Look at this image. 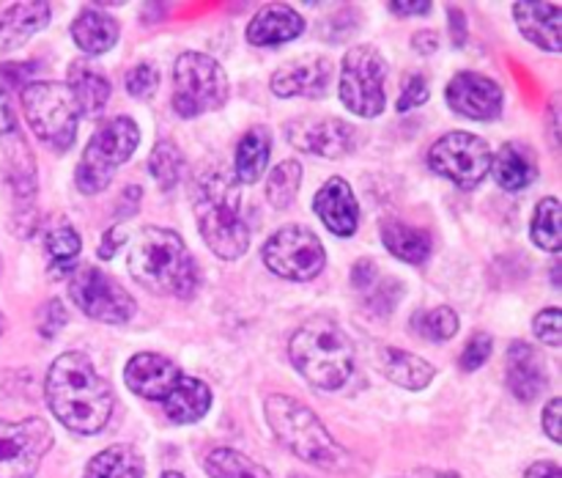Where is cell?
Here are the masks:
<instances>
[{
	"mask_svg": "<svg viewBox=\"0 0 562 478\" xmlns=\"http://www.w3.org/2000/svg\"><path fill=\"white\" fill-rule=\"evenodd\" d=\"M44 393L53 415L69 432L97 434L113 415V388L82 352H64L49 366Z\"/></svg>",
	"mask_w": 562,
	"mask_h": 478,
	"instance_id": "6da1fadb",
	"label": "cell"
},
{
	"mask_svg": "<svg viewBox=\"0 0 562 478\" xmlns=\"http://www.w3.org/2000/svg\"><path fill=\"white\" fill-rule=\"evenodd\" d=\"M126 267L143 289L157 297L187 300L201 284V269L184 240L162 225H146L132 236L126 247Z\"/></svg>",
	"mask_w": 562,
	"mask_h": 478,
	"instance_id": "7a4b0ae2",
	"label": "cell"
},
{
	"mask_svg": "<svg viewBox=\"0 0 562 478\" xmlns=\"http://www.w3.org/2000/svg\"><path fill=\"white\" fill-rule=\"evenodd\" d=\"M192 214L203 242L212 247L214 256L234 262L250 247V225L241 212L239 181L231 170L206 168L192 185Z\"/></svg>",
	"mask_w": 562,
	"mask_h": 478,
	"instance_id": "3957f363",
	"label": "cell"
},
{
	"mask_svg": "<svg viewBox=\"0 0 562 478\" xmlns=\"http://www.w3.org/2000/svg\"><path fill=\"white\" fill-rule=\"evenodd\" d=\"M289 355L296 371L324 390L346 385L355 371V344L349 333L327 316H313L302 322L291 335Z\"/></svg>",
	"mask_w": 562,
	"mask_h": 478,
	"instance_id": "277c9868",
	"label": "cell"
},
{
	"mask_svg": "<svg viewBox=\"0 0 562 478\" xmlns=\"http://www.w3.org/2000/svg\"><path fill=\"white\" fill-rule=\"evenodd\" d=\"M263 415L274 437L302 462L316 467H338L344 451L322 423V418L302 404L300 399L285 393H272L263 401Z\"/></svg>",
	"mask_w": 562,
	"mask_h": 478,
	"instance_id": "5b68a950",
	"label": "cell"
},
{
	"mask_svg": "<svg viewBox=\"0 0 562 478\" xmlns=\"http://www.w3.org/2000/svg\"><path fill=\"white\" fill-rule=\"evenodd\" d=\"M137 143H140V126L130 115H113L102 126H97L75 170L77 190L86 196L108 190L121 165L135 154Z\"/></svg>",
	"mask_w": 562,
	"mask_h": 478,
	"instance_id": "8992f818",
	"label": "cell"
},
{
	"mask_svg": "<svg viewBox=\"0 0 562 478\" xmlns=\"http://www.w3.org/2000/svg\"><path fill=\"white\" fill-rule=\"evenodd\" d=\"M20 99L33 135L53 152H69L80 126V110L66 82L33 80L22 88Z\"/></svg>",
	"mask_w": 562,
	"mask_h": 478,
	"instance_id": "52a82bcc",
	"label": "cell"
},
{
	"mask_svg": "<svg viewBox=\"0 0 562 478\" xmlns=\"http://www.w3.org/2000/svg\"><path fill=\"white\" fill-rule=\"evenodd\" d=\"M228 102V75L206 53H181L173 64V110L181 119H198Z\"/></svg>",
	"mask_w": 562,
	"mask_h": 478,
	"instance_id": "ba28073f",
	"label": "cell"
},
{
	"mask_svg": "<svg viewBox=\"0 0 562 478\" xmlns=\"http://www.w3.org/2000/svg\"><path fill=\"white\" fill-rule=\"evenodd\" d=\"M387 60L373 44H357L340 66V102L362 119H376L387 104Z\"/></svg>",
	"mask_w": 562,
	"mask_h": 478,
	"instance_id": "9c48e42d",
	"label": "cell"
},
{
	"mask_svg": "<svg viewBox=\"0 0 562 478\" xmlns=\"http://www.w3.org/2000/svg\"><path fill=\"white\" fill-rule=\"evenodd\" d=\"M261 256L263 264L278 278L296 280V284L318 278L327 267V251L307 225H283V229H278L267 240Z\"/></svg>",
	"mask_w": 562,
	"mask_h": 478,
	"instance_id": "30bf717a",
	"label": "cell"
},
{
	"mask_svg": "<svg viewBox=\"0 0 562 478\" xmlns=\"http://www.w3.org/2000/svg\"><path fill=\"white\" fill-rule=\"evenodd\" d=\"M69 294L88 319L102 324H124L137 311L130 291L93 264L75 267L69 275Z\"/></svg>",
	"mask_w": 562,
	"mask_h": 478,
	"instance_id": "8fae6325",
	"label": "cell"
},
{
	"mask_svg": "<svg viewBox=\"0 0 562 478\" xmlns=\"http://www.w3.org/2000/svg\"><path fill=\"white\" fill-rule=\"evenodd\" d=\"M428 165L461 190H475L492 168V148L472 132L453 130L434 143L428 152Z\"/></svg>",
	"mask_w": 562,
	"mask_h": 478,
	"instance_id": "7c38bea8",
	"label": "cell"
},
{
	"mask_svg": "<svg viewBox=\"0 0 562 478\" xmlns=\"http://www.w3.org/2000/svg\"><path fill=\"white\" fill-rule=\"evenodd\" d=\"M49 445L53 432L42 418L20 423L0 418V478H33Z\"/></svg>",
	"mask_w": 562,
	"mask_h": 478,
	"instance_id": "4fadbf2b",
	"label": "cell"
},
{
	"mask_svg": "<svg viewBox=\"0 0 562 478\" xmlns=\"http://www.w3.org/2000/svg\"><path fill=\"white\" fill-rule=\"evenodd\" d=\"M291 146L316 157L338 159L357 148V130L344 119H294L285 126Z\"/></svg>",
	"mask_w": 562,
	"mask_h": 478,
	"instance_id": "5bb4252c",
	"label": "cell"
},
{
	"mask_svg": "<svg viewBox=\"0 0 562 478\" xmlns=\"http://www.w3.org/2000/svg\"><path fill=\"white\" fill-rule=\"evenodd\" d=\"M445 97L453 113L472 121H494L499 119L505 104L503 86L497 80L477 71H459L445 88Z\"/></svg>",
	"mask_w": 562,
	"mask_h": 478,
	"instance_id": "9a60e30c",
	"label": "cell"
},
{
	"mask_svg": "<svg viewBox=\"0 0 562 478\" xmlns=\"http://www.w3.org/2000/svg\"><path fill=\"white\" fill-rule=\"evenodd\" d=\"M329 80H333V60L327 55H305V58H294L289 64L278 66L269 80L274 97H305L318 99L327 93Z\"/></svg>",
	"mask_w": 562,
	"mask_h": 478,
	"instance_id": "2e32d148",
	"label": "cell"
},
{
	"mask_svg": "<svg viewBox=\"0 0 562 478\" xmlns=\"http://www.w3.org/2000/svg\"><path fill=\"white\" fill-rule=\"evenodd\" d=\"M505 382L510 393L525 404L541 399L543 390L549 388V368L541 349L530 341H514L505 352Z\"/></svg>",
	"mask_w": 562,
	"mask_h": 478,
	"instance_id": "e0dca14e",
	"label": "cell"
},
{
	"mask_svg": "<svg viewBox=\"0 0 562 478\" xmlns=\"http://www.w3.org/2000/svg\"><path fill=\"white\" fill-rule=\"evenodd\" d=\"M181 368L159 352H137L124 366V382L132 393L148 401H165L176 388Z\"/></svg>",
	"mask_w": 562,
	"mask_h": 478,
	"instance_id": "ac0fdd59",
	"label": "cell"
},
{
	"mask_svg": "<svg viewBox=\"0 0 562 478\" xmlns=\"http://www.w3.org/2000/svg\"><path fill=\"white\" fill-rule=\"evenodd\" d=\"M318 220L333 231L335 236H355L360 225V207H357L355 190L344 176H333L322 185L313 198Z\"/></svg>",
	"mask_w": 562,
	"mask_h": 478,
	"instance_id": "d6986e66",
	"label": "cell"
},
{
	"mask_svg": "<svg viewBox=\"0 0 562 478\" xmlns=\"http://www.w3.org/2000/svg\"><path fill=\"white\" fill-rule=\"evenodd\" d=\"M514 20L527 42L547 53L562 49V9L558 3H541V0H519L514 3Z\"/></svg>",
	"mask_w": 562,
	"mask_h": 478,
	"instance_id": "ffe728a7",
	"label": "cell"
},
{
	"mask_svg": "<svg viewBox=\"0 0 562 478\" xmlns=\"http://www.w3.org/2000/svg\"><path fill=\"white\" fill-rule=\"evenodd\" d=\"M53 16L49 3H0V55L14 53L44 31Z\"/></svg>",
	"mask_w": 562,
	"mask_h": 478,
	"instance_id": "44dd1931",
	"label": "cell"
},
{
	"mask_svg": "<svg viewBox=\"0 0 562 478\" xmlns=\"http://www.w3.org/2000/svg\"><path fill=\"white\" fill-rule=\"evenodd\" d=\"M305 33V20L300 11L285 3L263 5L247 25V42L252 47H278V44L294 42Z\"/></svg>",
	"mask_w": 562,
	"mask_h": 478,
	"instance_id": "7402d4cb",
	"label": "cell"
},
{
	"mask_svg": "<svg viewBox=\"0 0 562 478\" xmlns=\"http://www.w3.org/2000/svg\"><path fill=\"white\" fill-rule=\"evenodd\" d=\"M66 88H69L80 115H88V119H93V115H99L108 108L110 91H113L108 75L99 66H93L88 58L71 60Z\"/></svg>",
	"mask_w": 562,
	"mask_h": 478,
	"instance_id": "603a6c76",
	"label": "cell"
},
{
	"mask_svg": "<svg viewBox=\"0 0 562 478\" xmlns=\"http://www.w3.org/2000/svg\"><path fill=\"white\" fill-rule=\"evenodd\" d=\"M488 170L494 174V181L508 192L527 190L538 179L536 154L519 141L499 146V152L492 154V168Z\"/></svg>",
	"mask_w": 562,
	"mask_h": 478,
	"instance_id": "cb8c5ba5",
	"label": "cell"
},
{
	"mask_svg": "<svg viewBox=\"0 0 562 478\" xmlns=\"http://www.w3.org/2000/svg\"><path fill=\"white\" fill-rule=\"evenodd\" d=\"M212 388L203 379L181 374L176 388L162 401V410L173 423H195L212 410Z\"/></svg>",
	"mask_w": 562,
	"mask_h": 478,
	"instance_id": "d4e9b609",
	"label": "cell"
},
{
	"mask_svg": "<svg viewBox=\"0 0 562 478\" xmlns=\"http://www.w3.org/2000/svg\"><path fill=\"white\" fill-rule=\"evenodd\" d=\"M272 154V132L267 126H252L236 143L234 154V176L239 185H256L263 176Z\"/></svg>",
	"mask_w": 562,
	"mask_h": 478,
	"instance_id": "484cf974",
	"label": "cell"
},
{
	"mask_svg": "<svg viewBox=\"0 0 562 478\" xmlns=\"http://www.w3.org/2000/svg\"><path fill=\"white\" fill-rule=\"evenodd\" d=\"M121 36L119 22L97 9H86L71 22V38L86 55H104L115 47Z\"/></svg>",
	"mask_w": 562,
	"mask_h": 478,
	"instance_id": "4316f807",
	"label": "cell"
},
{
	"mask_svg": "<svg viewBox=\"0 0 562 478\" xmlns=\"http://www.w3.org/2000/svg\"><path fill=\"white\" fill-rule=\"evenodd\" d=\"M382 371L390 382L404 390H423L437 377V368L431 363L423 360L415 352L398 349V346H390L382 352Z\"/></svg>",
	"mask_w": 562,
	"mask_h": 478,
	"instance_id": "83f0119b",
	"label": "cell"
},
{
	"mask_svg": "<svg viewBox=\"0 0 562 478\" xmlns=\"http://www.w3.org/2000/svg\"><path fill=\"white\" fill-rule=\"evenodd\" d=\"M382 242L395 258L406 264H423L431 256V234L426 229L404 223V220H387L382 225Z\"/></svg>",
	"mask_w": 562,
	"mask_h": 478,
	"instance_id": "f1b7e54d",
	"label": "cell"
},
{
	"mask_svg": "<svg viewBox=\"0 0 562 478\" xmlns=\"http://www.w3.org/2000/svg\"><path fill=\"white\" fill-rule=\"evenodd\" d=\"M146 476V459L132 445L115 443L99 451L86 465L82 478H143Z\"/></svg>",
	"mask_w": 562,
	"mask_h": 478,
	"instance_id": "f546056e",
	"label": "cell"
},
{
	"mask_svg": "<svg viewBox=\"0 0 562 478\" xmlns=\"http://www.w3.org/2000/svg\"><path fill=\"white\" fill-rule=\"evenodd\" d=\"M203 465L212 478H272V473L258 465L256 459L236 448H225V445L209 451L203 456Z\"/></svg>",
	"mask_w": 562,
	"mask_h": 478,
	"instance_id": "4dcf8cb0",
	"label": "cell"
},
{
	"mask_svg": "<svg viewBox=\"0 0 562 478\" xmlns=\"http://www.w3.org/2000/svg\"><path fill=\"white\" fill-rule=\"evenodd\" d=\"M44 247H47V256L53 262V273L64 275V269L75 273V258L80 256L82 240L75 231V225L66 223V220H58L55 225H49L47 236H44Z\"/></svg>",
	"mask_w": 562,
	"mask_h": 478,
	"instance_id": "1f68e13d",
	"label": "cell"
},
{
	"mask_svg": "<svg viewBox=\"0 0 562 478\" xmlns=\"http://www.w3.org/2000/svg\"><path fill=\"white\" fill-rule=\"evenodd\" d=\"M530 236L541 251L560 253L562 245V220H560V201L554 196L541 198L532 212Z\"/></svg>",
	"mask_w": 562,
	"mask_h": 478,
	"instance_id": "d6a6232c",
	"label": "cell"
},
{
	"mask_svg": "<svg viewBox=\"0 0 562 478\" xmlns=\"http://www.w3.org/2000/svg\"><path fill=\"white\" fill-rule=\"evenodd\" d=\"M302 163L296 159H283L278 168H272L267 179V201L272 203L274 209H289L291 203L296 201L302 187Z\"/></svg>",
	"mask_w": 562,
	"mask_h": 478,
	"instance_id": "836d02e7",
	"label": "cell"
},
{
	"mask_svg": "<svg viewBox=\"0 0 562 478\" xmlns=\"http://www.w3.org/2000/svg\"><path fill=\"white\" fill-rule=\"evenodd\" d=\"M148 174L162 190H173L184 174V154L173 141H159L148 157Z\"/></svg>",
	"mask_w": 562,
	"mask_h": 478,
	"instance_id": "e575fe53",
	"label": "cell"
},
{
	"mask_svg": "<svg viewBox=\"0 0 562 478\" xmlns=\"http://www.w3.org/2000/svg\"><path fill=\"white\" fill-rule=\"evenodd\" d=\"M417 335L431 341H450L459 333V313L448 305H437L431 311H420L412 322Z\"/></svg>",
	"mask_w": 562,
	"mask_h": 478,
	"instance_id": "d590c367",
	"label": "cell"
},
{
	"mask_svg": "<svg viewBox=\"0 0 562 478\" xmlns=\"http://www.w3.org/2000/svg\"><path fill=\"white\" fill-rule=\"evenodd\" d=\"M401 291H404V286L398 284L395 278H384V275H379V280L373 286H368L366 291H362V297H366V305L371 308L376 316H384V313H390L395 308V302H398Z\"/></svg>",
	"mask_w": 562,
	"mask_h": 478,
	"instance_id": "8d00e7d4",
	"label": "cell"
},
{
	"mask_svg": "<svg viewBox=\"0 0 562 478\" xmlns=\"http://www.w3.org/2000/svg\"><path fill=\"white\" fill-rule=\"evenodd\" d=\"M159 88V69L151 60H140L126 75V91L135 99H151Z\"/></svg>",
	"mask_w": 562,
	"mask_h": 478,
	"instance_id": "74e56055",
	"label": "cell"
},
{
	"mask_svg": "<svg viewBox=\"0 0 562 478\" xmlns=\"http://www.w3.org/2000/svg\"><path fill=\"white\" fill-rule=\"evenodd\" d=\"M494 341L488 333H475L470 341L464 344L459 355V366L461 371H477L481 366H486V360L492 357Z\"/></svg>",
	"mask_w": 562,
	"mask_h": 478,
	"instance_id": "f35d334b",
	"label": "cell"
},
{
	"mask_svg": "<svg viewBox=\"0 0 562 478\" xmlns=\"http://www.w3.org/2000/svg\"><path fill=\"white\" fill-rule=\"evenodd\" d=\"M532 330H536V338L541 344L558 349L562 344V311L560 308H543V311L536 313L532 319Z\"/></svg>",
	"mask_w": 562,
	"mask_h": 478,
	"instance_id": "ab89813d",
	"label": "cell"
},
{
	"mask_svg": "<svg viewBox=\"0 0 562 478\" xmlns=\"http://www.w3.org/2000/svg\"><path fill=\"white\" fill-rule=\"evenodd\" d=\"M428 97H431V86H428L426 75H412L406 77L404 88H401V97H398V104L395 108L401 110V113H406V110H415L420 108V104L428 102Z\"/></svg>",
	"mask_w": 562,
	"mask_h": 478,
	"instance_id": "60d3db41",
	"label": "cell"
},
{
	"mask_svg": "<svg viewBox=\"0 0 562 478\" xmlns=\"http://www.w3.org/2000/svg\"><path fill=\"white\" fill-rule=\"evenodd\" d=\"M66 319H69V316H66L64 302H60V300H49L47 305L42 308V316H38V322H36L38 333H42L44 338H55V335H58L60 330H64Z\"/></svg>",
	"mask_w": 562,
	"mask_h": 478,
	"instance_id": "b9f144b4",
	"label": "cell"
},
{
	"mask_svg": "<svg viewBox=\"0 0 562 478\" xmlns=\"http://www.w3.org/2000/svg\"><path fill=\"white\" fill-rule=\"evenodd\" d=\"M543 429H547L549 440L552 443H560L562 440V401L552 399L543 410Z\"/></svg>",
	"mask_w": 562,
	"mask_h": 478,
	"instance_id": "7bdbcfd3",
	"label": "cell"
},
{
	"mask_svg": "<svg viewBox=\"0 0 562 478\" xmlns=\"http://www.w3.org/2000/svg\"><path fill=\"white\" fill-rule=\"evenodd\" d=\"M448 20H450V36H453L456 47L467 42V20H464V11L459 5H448Z\"/></svg>",
	"mask_w": 562,
	"mask_h": 478,
	"instance_id": "ee69618b",
	"label": "cell"
},
{
	"mask_svg": "<svg viewBox=\"0 0 562 478\" xmlns=\"http://www.w3.org/2000/svg\"><path fill=\"white\" fill-rule=\"evenodd\" d=\"M387 9L395 16H420L431 11V3H426V0H420V3H401V0H395V3H387Z\"/></svg>",
	"mask_w": 562,
	"mask_h": 478,
	"instance_id": "f6af8a7d",
	"label": "cell"
},
{
	"mask_svg": "<svg viewBox=\"0 0 562 478\" xmlns=\"http://www.w3.org/2000/svg\"><path fill=\"white\" fill-rule=\"evenodd\" d=\"M14 126H16L14 110H11L9 97H5L3 86H0V137L9 135V132H14Z\"/></svg>",
	"mask_w": 562,
	"mask_h": 478,
	"instance_id": "bcb514c9",
	"label": "cell"
},
{
	"mask_svg": "<svg viewBox=\"0 0 562 478\" xmlns=\"http://www.w3.org/2000/svg\"><path fill=\"white\" fill-rule=\"evenodd\" d=\"M525 478H562V470L558 462H536L527 467Z\"/></svg>",
	"mask_w": 562,
	"mask_h": 478,
	"instance_id": "7dc6e473",
	"label": "cell"
},
{
	"mask_svg": "<svg viewBox=\"0 0 562 478\" xmlns=\"http://www.w3.org/2000/svg\"><path fill=\"white\" fill-rule=\"evenodd\" d=\"M412 44H415L417 53L423 55H434L439 49V36L434 31H420L415 33V38H412Z\"/></svg>",
	"mask_w": 562,
	"mask_h": 478,
	"instance_id": "c3c4849f",
	"label": "cell"
},
{
	"mask_svg": "<svg viewBox=\"0 0 562 478\" xmlns=\"http://www.w3.org/2000/svg\"><path fill=\"white\" fill-rule=\"evenodd\" d=\"M412 478H461V476H456V473H442V470H426V473H417V476Z\"/></svg>",
	"mask_w": 562,
	"mask_h": 478,
	"instance_id": "681fc988",
	"label": "cell"
},
{
	"mask_svg": "<svg viewBox=\"0 0 562 478\" xmlns=\"http://www.w3.org/2000/svg\"><path fill=\"white\" fill-rule=\"evenodd\" d=\"M159 478H184V476H181V473H176V470H168V473H162Z\"/></svg>",
	"mask_w": 562,
	"mask_h": 478,
	"instance_id": "f907efd6",
	"label": "cell"
},
{
	"mask_svg": "<svg viewBox=\"0 0 562 478\" xmlns=\"http://www.w3.org/2000/svg\"><path fill=\"white\" fill-rule=\"evenodd\" d=\"M3 327H5V322H3V313H0V335H3Z\"/></svg>",
	"mask_w": 562,
	"mask_h": 478,
	"instance_id": "816d5d0a",
	"label": "cell"
}]
</instances>
